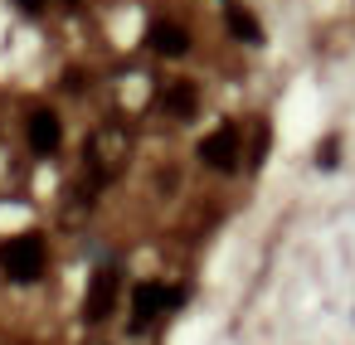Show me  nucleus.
Here are the masks:
<instances>
[{
	"label": "nucleus",
	"mask_w": 355,
	"mask_h": 345,
	"mask_svg": "<svg viewBox=\"0 0 355 345\" xmlns=\"http://www.w3.org/2000/svg\"><path fill=\"white\" fill-rule=\"evenodd\" d=\"M15 6H20V10H30V15H40V10H44V0H15Z\"/></svg>",
	"instance_id": "10"
},
{
	"label": "nucleus",
	"mask_w": 355,
	"mask_h": 345,
	"mask_svg": "<svg viewBox=\"0 0 355 345\" xmlns=\"http://www.w3.org/2000/svg\"><path fill=\"white\" fill-rule=\"evenodd\" d=\"M229 30H234V39H243V44H263V25H258L243 6H229Z\"/></svg>",
	"instance_id": "9"
},
{
	"label": "nucleus",
	"mask_w": 355,
	"mask_h": 345,
	"mask_svg": "<svg viewBox=\"0 0 355 345\" xmlns=\"http://www.w3.org/2000/svg\"><path fill=\"white\" fill-rule=\"evenodd\" d=\"M25 132H30V151H40V156H54V151H59V136H64V127H59V117H54L49 107H30V117H25Z\"/></svg>",
	"instance_id": "6"
},
{
	"label": "nucleus",
	"mask_w": 355,
	"mask_h": 345,
	"mask_svg": "<svg viewBox=\"0 0 355 345\" xmlns=\"http://www.w3.org/2000/svg\"><path fill=\"white\" fill-rule=\"evenodd\" d=\"M200 161L209 166V170H239V132L234 127H214L205 141H200Z\"/></svg>",
	"instance_id": "5"
},
{
	"label": "nucleus",
	"mask_w": 355,
	"mask_h": 345,
	"mask_svg": "<svg viewBox=\"0 0 355 345\" xmlns=\"http://www.w3.org/2000/svg\"><path fill=\"white\" fill-rule=\"evenodd\" d=\"M117 282H122V267L117 263H98L93 282H88V297H83V321H107L112 301H117Z\"/></svg>",
	"instance_id": "4"
},
{
	"label": "nucleus",
	"mask_w": 355,
	"mask_h": 345,
	"mask_svg": "<svg viewBox=\"0 0 355 345\" xmlns=\"http://www.w3.org/2000/svg\"><path fill=\"white\" fill-rule=\"evenodd\" d=\"M0 267H6V277H10V282H40V277H44V267H49L44 238H35V233L6 238V243H0Z\"/></svg>",
	"instance_id": "2"
},
{
	"label": "nucleus",
	"mask_w": 355,
	"mask_h": 345,
	"mask_svg": "<svg viewBox=\"0 0 355 345\" xmlns=\"http://www.w3.org/2000/svg\"><path fill=\"white\" fill-rule=\"evenodd\" d=\"M180 301H185V292H180V287H166V282H141V287L132 292V330H146L156 316L175 311Z\"/></svg>",
	"instance_id": "3"
},
{
	"label": "nucleus",
	"mask_w": 355,
	"mask_h": 345,
	"mask_svg": "<svg viewBox=\"0 0 355 345\" xmlns=\"http://www.w3.org/2000/svg\"><path fill=\"white\" fill-rule=\"evenodd\" d=\"M64 6H83V0H64Z\"/></svg>",
	"instance_id": "11"
},
{
	"label": "nucleus",
	"mask_w": 355,
	"mask_h": 345,
	"mask_svg": "<svg viewBox=\"0 0 355 345\" xmlns=\"http://www.w3.org/2000/svg\"><path fill=\"white\" fill-rule=\"evenodd\" d=\"M146 44H151L161 59H180V54L190 49V35H185L180 25H171V20H156L151 35H146Z\"/></svg>",
	"instance_id": "7"
},
{
	"label": "nucleus",
	"mask_w": 355,
	"mask_h": 345,
	"mask_svg": "<svg viewBox=\"0 0 355 345\" xmlns=\"http://www.w3.org/2000/svg\"><path fill=\"white\" fill-rule=\"evenodd\" d=\"M127 161H132V136H127V127L107 122V127H98V132L88 136V185L117 180V175L127 170Z\"/></svg>",
	"instance_id": "1"
},
{
	"label": "nucleus",
	"mask_w": 355,
	"mask_h": 345,
	"mask_svg": "<svg viewBox=\"0 0 355 345\" xmlns=\"http://www.w3.org/2000/svg\"><path fill=\"white\" fill-rule=\"evenodd\" d=\"M195 107H200V93H195L190 83H171V88H166V112H171V117L190 122V117H195Z\"/></svg>",
	"instance_id": "8"
}]
</instances>
